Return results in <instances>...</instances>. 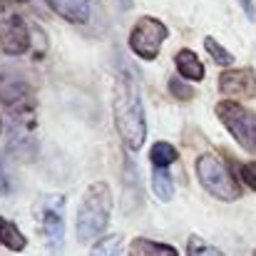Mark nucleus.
<instances>
[{"mask_svg":"<svg viewBox=\"0 0 256 256\" xmlns=\"http://www.w3.org/2000/svg\"><path fill=\"white\" fill-rule=\"evenodd\" d=\"M167 90L172 92V97L179 100V102H189V100L194 97V87L186 85V80H182V78H170Z\"/></svg>","mask_w":256,"mask_h":256,"instance_id":"obj_18","label":"nucleus"},{"mask_svg":"<svg viewBox=\"0 0 256 256\" xmlns=\"http://www.w3.org/2000/svg\"><path fill=\"white\" fill-rule=\"evenodd\" d=\"M55 15L72 25H87L90 22V0H45Z\"/></svg>","mask_w":256,"mask_h":256,"instance_id":"obj_9","label":"nucleus"},{"mask_svg":"<svg viewBox=\"0 0 256 256\" xmlns=\"http://www.w3.org/2000/svg\"><path fill=\"white\" fill-rule=\"evenodd\" d=\"M219 92L226 94V97L252 100V97H256V72L252 68L224 70L219 75Z\"/></svg>","mask_w":256,"mask_h":256,"instance_id":"obj_8","label":"nucleus"},{"mask_svg":"<svg viewBox=\"0 0 256 256\" xmlns=\"http://www.w3.org/2000/svg\"><path fill=\"white\" fill-rule=\"evenodd\" d=\"M152 189H154V196L160 202H172V196H174V179H172L170 170L152 172Z\"/></svg>","mask_w":256,"mask_h":256,"instance_id":"obj_14","label":"nucleus"},{"mask_svg":"<svg viewBox=\"0 0 256 256\" xmlns=\"http://www.w3.org/2000/svg\"><path fill=\"white\" fill-rule=\"evenodd\" d=\"M5 194H10V176H8V172L0 162V196H5Z\"/></svg>","mask_w":256,"mask_h":256,"instance_id":"obj_20","label":"nucleus"},{"mask_svg":"<svg viewBox=\"0 0 256 256\" xmlns=\"http://www.w3.org/2000/svg\"><path fill=\"white\" fill-rule=\"evenodd\" d=\"M174 65H176V72H179V78L182 80H189V82H202L204 80V62L196 58V52L194 50H189V48H184V50H179L176 55H174Z\"/></svg>","mask_w":256,"mask_h":256,"instance_id":"obj_10","label":"nucleus"},{"mask_svg":"<svg viewBox=\"0 0 256 256\" xmlns=\"http://www.w3.org/2000/svg\"><path fill=\"white\" fill-rule=\"evenodd\" d=\"M254 256H256V249H254Z\"/></svg>","mask_w":256,"mask_h":256,"instance_id":"obj_22","label":"nucleus"},{"mask_svg":"<svg viewBox=\"0 0 256 256\" xmlns=\"http://www.w3.org/2000/svg\"><path fill=\"white\" fill-rule=\"evenodd\" d=\"M179 160V150L172 142H157L150 150V162L154 164V170H170V164H174Z\"/></svg>","mask_w":256,"mask_h":256,"instance_id":"obj_13","label":"nucleus"},{"mask_svg":"<svg viewBox=\"0 0 256 256\" xmlns=\"http://www.w3.org/2000/svg\"><path fill=\"white\" fill-rule=\"evenodd\" d=\"M167 38H170V28H167L160 18L142 15V18L134 22L127 45H130V50H132L140 60L152 62V60H157V55H160V50H162V45H164Z\"/></svg>","mask_w":256,"mask_h":256,"instance_id":"obj_5","label":"nucleus"},{"mask_svg":"<svg viewBox=\"0 0 256 256\" xmlns=\"http://www.w3.org/2000/svg\"><path fill=\"white\" fill-rule=\"evenodd\" d=\"M0 244H2L5 249H10V252H25L28 239H25V234L18 229L15 222L0 216Z\"/></svg>","mask_w":256,"mask_h":256,"instance_id":"obj_12","label":"nucleus"},{"mask_svg":"<svg viewBox=\"0 0 256 256\" xmlns=\"http://www.w3.org/2000/svg\"><path fill=\"white\" fill-rule=\"evenodd\" d=\"M239 174H242V182L256 192V162H244L242 167H239Z\"/></svg>","mask_w":256,"mask_h":256,"instance_id":"obj_19","label":"nucleus"},{"mask_svg":"<svg viewBox=\"0 0 256 256\" xmlns=\"http://www.w3.org/2000/svg\"><path fill=\"white\" fill-rule=\"evenodd\" d=\"M122 252H124L122 236H120V234H110V236H102V239L92 246L90 256H122Z\"/></svg>","mask_w":256,"mask_h":256,"instance_id":"obj_15","label":"nucleus"},{"mask_svg":"<svg viewBox=\"0 0 256 256\" xmlns=\"http://www.w3.org/2000/svg\"><path fill=\"white\" fill-rule=\"evenodd\" d=\"M28 48H30L28 22L15 12L2 15L0 18V50L5 55H22L28 52Z\"/></svg>","mask_w":256,"mask_h":256,"instance_id":"obj_7","label":"nucleus"},{"mask_svg":"<svg viewBox=\"0 0 256 256\" xmlns=\"http://www.w3.org/2000/svg\"><path fill=\"white\" fill-rule=\"evenodd\" d=\"M112 216V189L107 182H92L78 206L75 234L80 244L100 242Z\"/></svg>","mask_w":256,"mask_h":256,"instance_id":"obj_2","label":"nucleus"},{"mask_svg":"<svg viewBox=\"0 0 256 256\" xmlns=\"http://www.w3.org/2000/svg\"><path fill=\"white\" fill-rule=\"evenodd\" d=\"M127 256H179V252L172 244H162V242L137 236V239H132Z\"/></svg>","mask_w":256,"mask_h":256,"instance_id":"obj_11","label":"nucleus"},{"mask_svg":"<svg viewBox=\"0 0 256 256\" xmlns=\"http://www.w3.org/2000/svg\"><path fill=\"white\" fill-rule=\"evenodd\" d=\"M196 176L202 186L222 202H236L242 196V186L232 176L229 167L216 154H199L196 157Z\"/></svg>","mask_w":256,"mask_h":256,"instance_id":"obj_3","label":"nucleus"},{"mask_svg":"<svg viewBox=\"0 0 256 256\" xmlns=\"http://www.w3.org/2000/svg\"><path fill=\"white\" fill-rule=\"evenodd\" d=\"M186 256H226L224 252H219L216 246H212L209 242H204L202 236L192 234L186 242Z\"/></svg>","mask_w":256,"mask_h":256,"instance_id":"obj_17","label":"nucleus"},{"mask_svg":"<svg viewBox=\"0 0 256 256\" xmlns=\"http://www.w3.org/2000/svg\"><path fill=\"white\" fill-rule=\"evenodd\" d=\"M236 2L244 8V12H246V15H252V0H236Z\"/></svg>","mask_w":256,"mask_h":256,"instance_id":"obj_21","label":"nucleus"},{"mask_svg":"<svg viewBox=\"0 0 256 256\" xmlns=\"http://www.w3.org/2000/svg\"><path fill=\"white\" fill-rule=\"evenodd\" d=\"M204 50L212 55V60L216 62V65H222V68H229V65H234V55L224 48V45H219L216 42V38H212V35H206L204 38Z\"/></svg>","mask_w":256,"mask_h":256,"instance_id":"obj_16","label":"nucleus"},{"mask_svg":"<svg viewBox=\"0 0 256 256\" xmlns=\"http://www.w3.org/2000/svg\"><path fill=\"white\" fill-rule=\"evenodd\" d=\"M65 204H68V199L62 194H48L38 204L40 226H42L45 242L52 254H58L65 244Z\"/></svg>","mask_w":256,"mask_h":256,"instance_id":"obj_6","label":"nucleus"},{"mask_svg":"<svg viewBox=\"0 0 256 256\" xmlns=\"http://www.w3.org/2000/svg\"><path fill=\"white\" fill-rule=\"evenodd\" d=\"M219 122L226 127V132L246 150L256 154V112L234 102V100H222L214 107Z\"/></svg>","mask_w":256,"mask_h":256,"instance_id":"obj_4","label":"nucleus"},{"mask_svg":"<svg viewBox=\"0 0 256 256\" xmlns=\"http://www.w3.org/2000/svg\"><path fill=\"white\" fill-rule=\"evenodd\" d=\"M112 114H114L117 134L124 142V147L130 152L142 150L147 140V114H144V102H142L137 80L130 72H120L114 80Z\"/></svg>","mask_w":256,"mask_h":256,"instance_id":"obj_1","label":"nucleus"}]
</instances>
